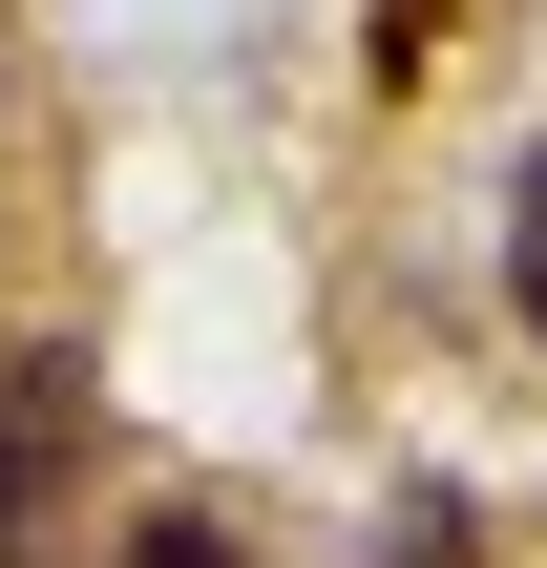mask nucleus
<instances>
[{"label":"nucleus","instance_id":"obj_1","mask_svg":"<svg viewBox=\"0 0 547 568\" xmlns=\"http://www.w3.org/2000/svg\"><path fill=\"white\" fill-rule=\"evenodd\" d=\"M84 422H105L84 358H21V379H0V568L63 548V464H84Z\"/></svg>","mask_w":547,"mask_h":568},{"label":"nucleus","instance_id":"obj_3","mask_svg":"<svg viewBox=\"0 0 547 568\" xmlns=\"http://www.w3.org/2000/svg\"><path fill=\"white\" fill-rule=\"evenodd\" d=\"M126 568H232V548H211V527H148V548H126Z\"/></svg>","mask_w":547,"mask_h":568},{"label":"nucleus","instance_id":"obj_2","mask_svg":"<svg viewBox=\"0 0 547 568\" xmlns=\"http://www.w3.org/2000/svg\"><path fill=\"white\" fill-rule=\"evenodd\" d=\"M506 295H527V337H547V169H527V232H506Z\"/></svg>","mask_w":547,"mask_h":568}]
</instances>
